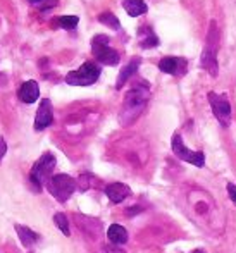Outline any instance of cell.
I'll return each mask as SVG.
<instances>
[{"mask_svg":"<svg viewBox=\"0 0 236 253\" xmlns=\"http://www.w3.org/2000/svg\"><path fill=\"white\" fill-rule=\"evenodd\" d=\"M148 97H150V91L148 88L143 84H137L133 86L126 95H124V102H123V107H121V112H119V124L121 126H131L135 121L140 117V114L143 112L145 109L146 102H148Z\"/></svg>","mask_w":236,"mask_h":253,"instance_id":"1","label":"cell"},{"mask_svg":"<svg viewBox=\"0 0 236 253\" xmlns=\"http://www.w3.org/2000/svg\"><path fill=\"white\" fill-rule=\"evenodd\" d=\"M217 50H219V30H217L216 21H210L209 33L205 38V47L202 52V60H200V66L203 69L209 71L210 76H217Z\"/></svg>","mask_w":236,"mask_h":253,"instance_id":"2","label":"cell"},{"mask_svg":"<svg viewBox=\"0 0 236 253\" xmlns=\"http://www.w3.org/2000/svg\"><path fill=\"white\" fill-rule=\"evenodd\" d=\"M55 155L50 152H45L40 159L35 162V166L31 167V174H30V183L33 186V190L42 191V188L47 184V181L52 177V172L55 169Z\"/></svg>","mask_w":236,"mask_h":253,"instance_id":"3","label":"cell"},{"mask_svg":"<svg viewBox=\"0 0 236 253\" xmlns=\"http://www.w3.org/2000/svg\"><path fill=\"white\" fill-rule=\"evenodd\" d=\"M45 186H47L50 195H52L57 202L64 203L69 200V197H73L78 184H76V181L71 176H67V174H55V176H52L47 181Z\"/></svg>","mask_w":236,"mask_h":253,"instance_id":"4","label":"cell"},{"mask_svg":"<svg viewBox=\"0 0 236 253\" xmlns=\"http://www.w3.org/2000/svg\"><path fill=\"white\" fill-rule=\"evenodd\" d=\"M110 38L107 35H96L92 40V52H94L95 59L102 62L103 66H117L119 64V52L109 47Z\"/></svg>","mask_w":236,"mask_h":253,"instance_id":"5","label":"cell"},{"mask_svg":"<svg viewBox=\"0 0 236 253\" xmlns=\"http://www.w3.org/2000/svg\"><path fill=\"white\" fill-rule=\"evenodd\" d=\"M100 78V67L94 62H85L80 69L71 71L66 76V83L71 86H90Z\"/></svg>","mask_w":236,"mask_h":253,"instance_id":"6","label":"cell"},{"mask_svg":"<svg viewBox=\"0 0 236 253\" xmlns=\"http://www.w3.org/2000/svg\"><path fill=\"white\" fill-rule=\"evenodd\" d=\"M171 147H173V152H174V155H176L178 159L185 160V162H188V164H193V166H196V167H203V166H205V155H203V152L189 150L187 145H185L181 134H178V133L173 134Z\"/></svg>","mask_w":236,"mask_h":253,"instance_id":"7","label":"cell"},{"mask_svg":"<svg viewBox=\"0 0 236 253\" xmlns=\"http://www.w3.org/2000/svg\"><path fill=\"white\" fill-rule=\"evenodd\" d=\"M209 102H210V107H212V112H214V116H216V119L219 121L224 127H230V124H231V105H230V100H228L226 95L210 91Z\"/></svg>","mask_w":236,"mask_h":253,"instance_id":"8","label":"cell"},{"mask_svg":"<svg viewBox=\"0 0 236 253\" xmlns=\"http://www.w3.org/2000/svg\"><path fill=\"white\" fill-rule=\"evenodd\" d=\"M159 69L171 76H183L188 69V62L183 57H164L159 60Z\"/></svg>","mask_w":236,"mask_h":253,"instance_id":"9","label":"cell"},{"mask_svg":"<svg viewBox=\"0 0 236 253\" xmlns=\"http://www.w3.org/2000/svg\"><path fill=\"white\" fill-rule=\"evenodd\" d=\"M53 121V110H52V102L48 98L42 100L40 107L37 110V117H35V129L44 131L45 127H48Z\"/></svg>","mask_w":236,"mask_h":253,"instance_id":"10","label":"cell"},{"mask_svg":"<svg viewBox=\"0 0 236 253\" xmlns=\"http://www.w3.org/2000/svg\"><path fill=\"white\" fill-rule=\"evenodd\" d=\"M105 195L112 203H121L130 197L131 190L124 183H110L109 186H105Z\"/></svg>","mask_w":236,"mask_h":253,"instance_id":"11","label":"cell"},{"mask_svg":"<svg viewBox=\"0 0 236 253\" xmlns=\"http://www.w3.org/2000/svg\"><path fill=\"white\" fill-rule=\"evenodd\" d=\"M17 97H19V100L24 102V103L37 102L38 97H40V88H38V83L33 80L23 83L19 88V91H17Z\"/></svg>","mask_w":236,"mask_h":253,"instance_id":"12","label":"cell"},{"mask_svg":"<svg viewBox=\"0 0 236 253\" xmlns=\"http://www.w3.org/2000/svg\"><path fill=\"white\" fill-rule=\"evenodd\" d=\"M14 229H16L19 241H21V243H23L26 248H31L35 243H37L38 240H40V234L35 233L33 229H30V227H26V226H21V224H16V226H14Z\"/></svg>","mask_w":236,"mask_h":253,"instance_id":"13","label":"cell"},{"mask_svg":"<svg viewBox=\"0 0 236 253\" xmlns=\"http://www.w3.org/2000/svg\"><path fill=\"white\" fill-rule=\"evenodd\" d=\"M140 62H142V60L138 59V57H133V59H131V62L128 64L126 67H123V71L119 73V76H117V81H116V88H117V90H121V88L124 86V83H126V81L130 80V78L133 76L135 73H137L138 67H140Z\"/></svg>","mask_w":236,"mask_h":253,"instance_id":"14","label":"cell"},{"mask_svg":"<svg viewBox=\"0 0 236 253\" xmlns=\"http://www.w3.org/2000/svg\"><path fill=\"white\" fill-rule=\"evenodd\" d=\"M138 42H140L142 48H153L159 45V38L155 37V33L152 31V28L143 26L140 28V33H138Z\"/></svg>","mask_w":236,"mask_h":253,"instance_id":"15","label":"cell"},{"mask_svg":"<svg viewBox=\"0 0 236 253\" xmlns=\"http://www.w3.org/2000/svg\"><path fill=\"white\" fill-rule=\"evenodd\" d=\"M107 238L112 245H124L128 241V231L119 224H112L107 231Z\"/></svg>","mask_w":236,"mask_h":253,"instance_id":"16","label":"cell"},{"mask_svg":"<svg viewBox=\"0 0 236 253\" xmlns=\"http://www.w3.org/2000/svg\"><path fill=\"white\" fill-rule=\"evenodd\" d=\"M123 7L131 17H138L148 10L145 0H123Z\"/></svg>","mask_w":236,"mask_h":253,"instance_id":"17","label":"cell"},{"mask_svg":"<svg viewBox=\"0 0 236 253\" xmlns=\"http://www.w3.org/2000/svg\"><path fill=\"white\" fill-rule=\"evenodd\" d=\"M98 21H100L102 24H105V26L112 28V30H119V28H121L119 19H117V17L114 16L112 12H103V14H100V16H98Z\"/></svg>","mask_w":236,"mask_h":253,"instance_id":"18","label":"cell"},{"mask_svg":"<svg viewBox=\"0 0 236 253\" xmlns=\"http://www.w3.org/2000/svg\"><path fill=\"white\" fill-rule=\"evenodd\" d=\"M78 16H60L57 19V26L64 28V30H74L78 26Z\"/></svg>","mask_w":236,"mask_h":253,"instance_id":"19","label":"cell"},{"mask_svg":"<svg viewBox=\"0 0 236 253\" xmlns=\"http://www.w3.org/2000/svg\"><path fill=\"white\" fill-rule=\"evenodd\" d=\"M53 222H55V226L62 231L64 236H69L71 234L69 222H67V217L64 215V213H55V215H53Z\"/></svg>","mask_w":236,"mask_h":253,"instance_id":"20","label":"cell"},{"mask_svg":"<svg viewBox=\"0 0 236 253\" xmlns=\"http://www.w3.org/2000/svg\"><path fill=\"white\" fill-rule=\"evenodd\" d=\"M96 183H98V181H96L92 174H83V176H80V179H78L76 184H80L81 191H87V190H90V188L96 186Z\"/></svg>","mask_w":236,"mask_h":253,"instance_id":"21","label":"cell"},{"mask_svg":"<svg viewBox=\"0 0 236 253\" xmlns=\"http://www.w3.org/2000/svg\"><path fill=\"white\" fill-rule=\"evenodd\" d=\"M57 3H59V0H44V2L38 3V7H40L42 10H47V9H52V7H55Z\"/></svg>","mask_w":236,"mask_h":253,"instance_id":"22","label":"cell"},{"mask_svg":"<svg viewBox=\"0 0 236 253\" xmlns=\"http://www.w3.org/2000/svg\"><path fill=\"white\" fill-rule=\"evenodd\" d=\"M226 190H228V195H230V198L236 203V186H235L233 183H228Z\"/></svg>","mask_w":236,"mask_h":253,"instance_id":"23","label":"cell"},{"mask_svg":"<svg viewBox=\"0 0 236 253\" xmlns=\"http://www.w3.org/2000/svg\"><path fill=\"white\" fill-rule=\"evenodd\" d=\"M5 152H7V143H5V140H3V138H0V162H2Z\"/></svg>","mask_w":236,"mask_h":253,"instance_id":"24","label":"cell"},{"mask_svg":"<svg viewBox=\"0 0 236 253\" xmlns=\"http://www.w3.org/2000/svg\"><path fill=\"white\" fill-rule=\"evenodd\" d=\"M30 2H31V3H35V5H38V3L44 2V0H30Z\"/></svg>","mask_w":236,"mask_h":253,"instance_id":"25","label":"cell"},{"mask_svg":"<svg viewBox=\"0 0 236 253\" xmlns=\"http://www.w3.org/2000/svg\"><path fill=\"white\" fill-rule=\"evenodd\" d=\"M191 253H205V252H203V250H193Z\"/></svg>","mask_w":236,"mask_h":253,"instance_id":"26","label":"cell"}]
</instances>
